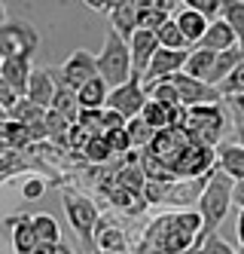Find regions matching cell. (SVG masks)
<instances>
[{
  "label": "cell",
  "mask_w": 244,
  "mask_h": 254,
  "mask_svg": "<svg viewBox=\"0 0 244 254\" xmlns=\"http://www.w3.org/2000/svg\"><path fill=\"white\" fill-rule=\"evenodd\" d=\"M201 242V214L193 208H180L171 214L153 217V224H146L138 254H190Z\"/></svg>",
  "instance_id": "1"
},
{
  "label": "cell",
  "mask_w": 244,
  "mask_h": 254,
  "mask_svg": "<svg viewBox=\"0 0 244 254\" xmlns=\"http://www.w3.org/2000/svg\"><path fill=\"white\" fill-rule=\"evenodd\" d=\"M232 187L235 181L226 175L214 169L211 178H208V187H204L201 199H198V214H201V239H208V236L217 233V227L223 224V217L229 214L232 208Z\"/></svg>",
  "instance_id": "2"
},
{
  "label": "cell",
  "mask_w": 244,
  "mask_h": 254,
  "mask_svg": "<svg viewBox=\"0 0 244 254\" xmlns=\"http://www.w3.org/2000/svg\"><path fill=\"white\" fill-rule=\"evenodd\" d=\"M95 59H98V77L110 89H119L131 80V52H128V43L116 31H107L104 46Z\"/></svg>",
  "instance_id": "3"
},
{
  "label": "cell",
  "mask_w": 244,
  "mask_h": 254,
  "mask_svg": "<svg viewBox=\"0 0 244 254\" xmlns=\"http://www.w3.org/2000/svg\"><path fill=\"white\" fill-rule=\"evenodd\" d=\"M208 178H193V181H165V184H159V181H146L144 187V202L146 205H193L201 199L204 187H208Z\"/></svg>",
  "instance_id": "4"
},
{
  "label": "cell",
  "mask_w": 244,
  "mask_h": 254,
  "mask_svg": "<svg viewBox=\"0 0 244 254\" xmlns=\"http://www.w3.org/2000/svg\"><path fill=\"white\" fill-rule=\"evenodd\" d=\"M186 135H190L195 144H204V147H214L226 135V114H223L220 104H201V107H190L186 111V123H183Z\"/></svg>",
  "instance_id": "5"
},
{
  "label": "cell",
  "mask_w": 244,
  "mask_h": 254,
  "mask_svg": "<svg viewBox=\"0 0 244 254\" xmlns=\"http://www.w3.org/2000/svg\"><path fill=\"white\" fill-rule=\"evenodd\" d=\"M64 214H67L73 233L80 236L83 254H95V227H98V221H101L95 202H92L89 196H83V193H77V190L67 187V190H64Z\"/></svg>",
  "instance_id": "6"
},
{
  "label": "cell",
  "mask_w": 244,
  "mask_h": 254,
  "mask_svg": "<svg viewBox=\"0 0 244 254\" xmlns=\"http://www.w3.org/2000/svg\"><path fill=\"white\" fill-rule=\"evenodd\" d=\"M171 175L177 181H193V178H204L217 169V150L214 147H204V144L190 141L186 147L177 153V159L171 162Z\"/></svg>",
  "instance_id": "7"
},
{
  "label": "cell",
  "mask_w": 244,
  "mask_h": 254,
  "mask_svg": "<svg viewBox=\"0 0 244 254\" xmlns=\"http://www.w3.org/2000/svg\"><path fill=\"white\" fill-rule=\"evenodd\" d=\"M37 46H40V34L34 31L31 22L22 19H6V25L0 28V56H34Z\"/></svg>",
  "instance_id": "8"
},
{
  "label": "cell",
  "mask_w": 244,
  "mask_h": 254,
  "mask_svg": "<svg viewBox=\"0 0 244 254\" xmlns=\"http://www.w3.org/2000/svg\"><path fill=\"white\" fill-rule=\"evenodd\" d=\"M58 77H61V83H64L67 89L80 92V89H83L89 80L98 77V59L92 56V52H86V49L70 52V59L58 67Z\"/></svg>",
  "instance_id": "9"
},
{
  "label": "cell",
  "mask_w": 244,
  "mask_h": 254,
  "mask_svg": "<svg viewBox=\"0 0 244 254\" xmlns=\"http://www.w3.org/2000/svg\"><path fill=\"white\" fill-rule=\"evenodd\" d=\"M174 89H177V95H180V104L190 111V107H201V104H220L223 95H220V89L211 86V83H204V80H193V77H186L183 70L180 74L171 77Z\"/></svg>",
  "instance_id": "10"
},
{
  "label": "cell",
  "mask_w": 244,
  "mask_h": 254,
  "mask_svg": "<svg viewBox=\"0 0 244 254\" xmlns=\"http://www.w3.org/2000/svg\"><path fill=\"white\" fill-rule=\"evenodd\" d=\"M144 104H146V92H144L141 80H128L119 89H110V95H107V107H110V111H116V114H122L125 120L141 117Z\"/></svg>",
  "instance_id": "11"
},
{
  "label": "cell",
  "mask_w": 244,
  "mask_h": 254,
  "mask_svg": "<svg viewBox=\"0 0 244 254\" xmlns=\"http://www.w3.org/2000/svg\"><path fill=\"white\" fill-rule=\"evenodd\" d=\"M55 89H58V70L55 67H34L25 98L37 107H43V111H49L52 101H55Z\"/></svg>",
  "instance_id": "12"
},
{
  "label": "cell",
  "mask_w": 244,
  "mask_h": 254,
  "mask_svg": "<svg viewBox=\"0 0 244 254\" xmlns=\"http://www.w3.org/2000/svg\"><path fill=\"white\" fill-rule=\"evenodd\" d=\"M193 138L186 135V129H180V126H171V129H162V132H156V138H153V144H149V153H153L162 166H171V162L177 159V153L190 144ZM171 172V169H168Z\"/></svg>",
  "instance_id": "13"
},
{
  "label": "cell",
  "mask_w": 244,
  "mask_h": 254,
  "mask_svg": "<svg viewBox=\"0 0 244 254\" xmlns=\"http://www.w3.org/2000/svg\"><path fill=\"white\" fill-rule=\"evenodd\" d=\"M128 52H131V80H144L149 62H153V56L159 52L156 34L135 31V34H131V40H128Z\"/></svg>",
  "instance_id": "14"
},
{
  "label": "cell",
  "mask_w": 244,
  "mask_h": 254,
  "mask_svg": "<svg viewBox=\"0 0 244 254\" xmlns=\"http://www.w3.org/2000/svg\"><path fill=\"white\" fill-rule=\"evenodd\" d=\"M101 190L107 193V202L113 205L119 214H125V217H141L149 205L144 202V193H131V190H122V187H116V181H113V175H110L107 181H101Z\"/></svg>",
  "instance_id": "15"
},
{
  "label": "cell",
  "mask_w": 244,
  "mask_h": 254,
  "mask_svg": "<svg viewBox=\"0 0 244 254\" xmlns=\"http://www.w3.org/2000/svg\"><path fill=\"white\" fill-rule=\"evenodd\" d=\"M31 74H34V67H31L28 56H9V59H3V64H0V80H6L15 89L18 98H25Z\"/></svg>",
  "instance_id": "16"
},
{
  "label": "cell",
  "mask_w": 244,
  "mask_h": 254,
  "mask_svg": "<svg viewBox=\"0 0 244 254\" xmlns=\"http://www.w3.org/2000/svg\"><path fill=\"white\" fill-rule=\"evenodd\" d=\"M3 227L12 230V251L15 254H34L40 248V242H37V236H34L31 214H12V217H6Z\"/></svg>",
  "instance_id": "17"
},
{
  "label": "cell",
  "mask_w": 244,
  "mask_h": 254,
  "mask_svg": "<svg viewBox=\"0 0 244 254\" xmlns=\"http://www.w3.org/2000/svg\"><path fill=\"white\" fill-rule=\"evenodd\" d=\"M171 22L177 25V31H180L183 37H186V43H195V46L201 43L204 31H208V25H211L208 19H201V15H198L195 9H190L186 3H183V6H180L174 15H171Z\"/></svg>",
  "instance_id": "18"
},
{
  "label": "cell",
  "mask_w": 244,
  "mask_h": 254,
  "mask_svg": "<svg viewBox=\"0 0 244 254\" xmlns=\"http://www.w3.org/2000/svg\"><path fill=\"white\" fill-rule=\"evenodd\" d=\"M110 31H116L125 43L131 40V34L138 31V3L135 0H116L113 12H110Z\"/></svg>",
  "instance_id": "19"
},
{
  "label": "cell",
  "mask_w": 244,
  "mask_h": 254,
  "mask_svg": "<svg viewBox=\"0 0 244 254\" xmlns=\"http://www.w3.org/2000/svg\"><path fill=\"white\" fill-rule=\"evenodd\" d=\"M95 245L104 254H119L128 245V236H125L122 227H116L113 221H104V217H101L98 227H95Z\"/></svg>",
  "instance_id": "20"
},
{
  "label": "cell",
  "mask_w": 244,
  "mask_h": 254,
  "mask_svg": "<svg viewBox=\"0 0 244 254\" xmlns=\"http://www.w3.org/2000/svg\"><path fill=\"white\" fill-rule=\"evenodd\" d=\"M198 46H201V49H211V52H229V49L238 46V40H235L232 28L223 22V19H217V22L208 25V31H204V37H201Z\"/></svg>",
  "instance_id": "21"
},
{
  "label": "cell",
  "mask_w": 244,
  "mask_h": 254,
  "mask_svg": "<svg viewBox=\"0 0 244 254\" xmlns=\"http://www.w3.org/2000/svg\"><path fill=\"white\" fill-rule=\"evenodd\" d=\"M135 3H138V31L159 34L168 22H171V15L162 12L156 0H135Z\"/></svg>",
  "instance_id": "22"
},
{
  "label": "cell",
  "mask_w": 244,
  "mask_h": 254,
  "mask_svg": "<svg viewBox=\"0 0 244 254\" xmlns=\"http://www.w3.org/2000/svg\"><path fill=\"white\" fill-rule=\"evenodd\" d=\"M220 52H211V49H190V59H186V67H183V74L186 77H193V80H204L208 83L211 80V70H214V62H217Z\"/></svg>",
  "instance_id": "23"
},
{
  "label": "cell",
  "mask_w": 244,
  "mask_h": 254,
  "mask_svg": "<svg viewBox=\"0 0 244 254\" xmlns=\"http://www.w3.org/2000/svg\"><path fill=\"white\" fill-rule=\"evenodd\" d=\"M107 95H110V86L101 80V77H95V80H89L80 92H77V98H80V111H104L107 107Z\"/></svg>",
  "instance_id": "24"
},
{
  "label": "cell",
  "mask_w": 244,
  "mask_h": 254,
  "mask_svg": "<svg viewBox=\"0 0 244 254\" xmlns=\"http://www.w3.org/2000/svg\"><path fill=\"white\" fill-rule=\"evenodd\" d=\"M217 169L226 172L232 181H244V147L238 144H226L217 150Z\"/></svg>",
  "instance_id": "25"
},
{
  "label": "cell",
  "mask_w": 244,
  "mask_h": 254,
  "mask_svg": "<svg viewBox=\"0 0 244 254\" xmlns=\"http://www.w3.org/2000/svg\"><path fill=\"white\" fill-rule=\"evenodd\" d=\"M49 111L61 114L67 123H77V120H80V98H77V92H73V89H67V86L61 83V77H58V89H55V101H52Z\"/></svg>",
  "instance_id": "26"
},
{
  "label": "cell",
  "mask_w": 244,
  "mask_h": 254,
  "mask_svg": "<svg viewBox=\"0 0 244 254\" xmlns=\"http://www.w3.org/2000/svg\"><path fill=\"white\" fill-rule=\"evenodd\" d=\"M241 62H244V49H241V46H235V49H229V52H220L217 62H214V70H211V80H208V83H211V86H220Z\"/></svg>",
  "instance_id": "27"
},
{
  "label": "cell",
  "mask_w": 244,
  "mask_h": 254,
  "mask_svg": "<svg viewBox=\"0 0 244 254\" xmlns=\"http://www.w3.org/2000/svg\"><path fill=\"white\" fill-rule=\"evenodd\" d=\"M31 224H34V236L40 245H58L61 242L58 221L52 214H31Z\"/></svg>",
  "instance_id": "28"
},
{
  "label": "cell",
  "mask_w": 244,
  "mask_h": 254,
  "mask_svg": "<svg viewBox=\"0 0 244 254\" xmlns=\"http://www.w3.org/2000/svg\"><path fill=\"white\" fill-rule=\"evenodd\" d=\"M0 144H6L9 150H28V147H31L25 126L15 123V120H9V117L0 120Z\"/></svg>",
  "instance_id": "29"
},
{
  "label": "cell",
  "mask_w": 244,
  "mask_h": 254,
  "mask_svg": "<svg viewBox=\"0 0 244 254\" xmlns=\"http://www.w3.org/2000/svg\"><path fill=\"white\" fill-rule=\"evenodd\" d=\"M220 19L232 28L238 46L244 49V0H229V3H223V15H220Z\"/></svg>",
  "instance_id": "30"
},
{
  "label": "cell",
  "mask_w": 244,
  "mask_h": 254,
  "mask_svg": "<svg viewBox=\"0 0 244 254\" xmlns=\"http://www.w3.org/2000/svg\"><path fill=\"white\" fill-rule=\"evenodd\" d=\"M83 159H86V166H107L110 159H113V150H110V144H107V138L104 135H98V138H92L89 144H86V150H83Z\"/></svg>",
  "instance_id": "31"
},
{
  "label": "cell",
  "mask_w": 244,
  "mask_h": 254,
  "mask_svg": "<svg viewBox=\"0 0 244 254\" xmlns=\"http://www.w3.org/2000/svg\"><path fill=\"white\" fill-rule=\"evenodd\" d=\"M125 132H128V141H131V150H146L149 144H153V138H156V132L149 129V126H146V123H144L141 117L128 120Z\"/></svg>",
  "instance_id": "32"
},
{
  "label": "cell",
  "mask_w": 244,
  "mask_h": 254,
  "mask_svg": "<svg viewBox=\"0 0 244 254\" xmlns=\"http://www.w3.org/2000/svg\"><path fill=\"white\" fill-rule=\"evenodd\" d=\"M9 120L22 123V126H34V123H43L46 120V111H43V107H37V104H31L28 98H18V104L9 111Z\"/></svg>",
  "instance_id": "33"
},
{
  "label": "cell",
  "mask_w": 244,
  "mask_h": 254,
  "mask_svg": "<svg viewBox=\"0 0 244 254\" xmlns=\"http://www.w3.org/2000/svg\"><path fill=\"white\" fill-rule=\"evenodd\" d=\"M141 120H144L153 132H162V129H168V107H162V104H156V101L146 98L144 111H141Z\"/></svg>",
  "instance_id": "34"
},
{
  "label": "cell",
  "mask_w": 244,
  "mask_h": 254,
  "mask_svg": "<svg viewBox=\"0 0 244 254\" xmlns=\"http://www.w3.org/2000/svg\"><path fill=\"white\" fill-rule=\"evenodd\" d=\"M146 98L156 101V104H162V107H183V104H180V95H177V89H174L171 80H165V83L153 86V89L146 92Z\"/></svg>",
  "instance_id": "35"
},
{
  "label": "cell",
  "mask_w": 244,
  "mask_h": 254,
  "mask_svg": "<svg viewBox=\"0 0 244 254\" xmlns=\"http://www.w3.org/2000/svg\"><path fill=\"white\" fill-rule=\"evenodd\" d=\"M156 40H159V46H162V49H171V52H186V46H190V43H186V37L177 31V25H174V22H168V25L156 34Z\"/></svg>",
  "instance_id": "36"
},
{
  "label": "cell",
  "mask_w": 244,
  "mask_h": 254,
  "mask_svg": "<svg viewBox=\"0 0 244 254\" xmlns=\"http://www.w3.org/2000/svg\"><path fill=\"white\" fill-rule=\"evenodd\" d=\"M220 95H223V101H226V98H235V95H244V62L232 70V74L226 77V80H223L220 86Z\"/></svg>",
  "instance_id": "37"
},
{
  "label": "cell",
  "mask_w": 244,
  "mask_h": 254,
  "mask_svg": "<svg viewBox=\"0 0 244 254\" xmlns=\"http://www.w3.org/2000/svg\"><path fill=\"white\" fill-rule=\"evenodd\" d=\"M190 254H241V251H235L226 239H220V236L214 233V236H208V239H201Z\"/></svg>",
  "instance_id": "38"
},
{
  "label": "cell",
  "mask_w": 244,
  "mask_h": 254,
  "mask_svg": "<svg viewBox=\"0 0 244 254\" xmlns=\"http://www.w3.org/2000/svg\"><path fill=\"white\" fill-rule=\"evenodd\" d=\"M186 6L195 9L201 19H208V22H217L223 15V0H186Z\"/></svg>",
  "instance_id": "39"
},
{
  "label": "cell",
  "mask_w": 244,
  "mask_h": 254,
  "mask_svg": "<svg viewBox=\"0 0 244 254\" xmlns=\"http://www.w3.org/2000/svg\"><path fill=\"white\" fill-rule=\"evenodd\" d=\"M125 126H128V120L122 114L110 111V107H104V111H101V129H104V135L107 132H119V129H125Z\"/></svg>",
  "instance_id": "40"
},
{
  "label": "cell",
  "mask_w": 244,
  "mask_h": 254,
  "mask_svg": "<svg viewBox=\"0 0 244 254\" xmlns=\"http://www.w3.org/2000/svg\"><path fill=\"white\" fill-rule=\"evenodd\" d=\"M104 138H107V144H110V150H113V156H122V153L131 150V141H128V132H125V129H119V132H107Z\"/></svg>",
  "instance_id": "41"
},
{
  "label": "cell",
  "mask_w": 244,
  "mask_h": 254,
  "mask_svg": "<svg viewBox=\"0 0 244 254\" xmlns=\"http://www.w3.org/2000/svg\"><path fill=\"white\" fill-rule=\"evenodd\" d=\"M18 104V95H15V89L6 83V80H0V111H3L9 117V111Z\"/></svg>",
  "instance_id": "42"
},
{
  "label": "cell",
  "mask_w": 244,
  "mask_h": 254,
  "mask_svg": "<svg viewBox=\"0 0 244 254\" xmlns=\"http://www.w3.org/2000/svg\"><path fill=\"white\" fill-rule=\"evenodd\" d=\"M43 193H46V181L43 178H28L22 184V196L25 199H40Z\"/></svg>",
  "instance_id": "43"
},
{
  "label": "cell",
  "mask_w": 244,
  "mask_h": 254,
  "mask_svg": "<svg viewBox=\"0 0 244 254\" xmlns=\"http://www.w3.org/2000/svg\"><path fill=\"white\" fill-rule=\"evenodd\" d=\"M86 6H89L92 12H104V15H110V12H113V6H116V0H86Z\"/></svg>",
  "instance_id": "44"
},
{
  "label": "cell",
  "mask_w": 244,
  "mask_h": 254,
  "mask_svg": "<svg viewBox=\"0 0 244 254\" xmlns=\"http://www.w3.org/2000/svg\"><path fill=\"white\" fill-rule=\"evenodd\" d=\"M34 254H73V248L64 245V242H58V245H40Z\"/></svg>",
  "instance_id": "45"
},
{
  "label": "cell",
  "mask_w": 244,
  "mask_h": 254,
  "mask_svg": "<svg viewBox=\"0 0 244 254\" xmlns=\"http://www.w3.org/2000/svg\"><path fill=\"white\" fill-rule=\"evenodd\" d=\"M235 138H238V147H244V117L235 114Z\"/></svg>",
  "instance_id": "46"
},
{
  "label": "cell",
  "mask_w": 244,
  "mask_h": 254,
  "mask_svg": "<svg viewBox=\"0 0 244 254\" xmlns=\"http://www.w3.org/2000/svg\"><path fill=\"white\" fill-rule=\"evenodd\" d=\"M226 104H232V111L244 117V95H235V98H226Z\"/></svg>",
  "instance_id": "47"
},
{
  "label": "cell",
  "mask_w": 244,
  "mask_h": 254,
  "mask_svg": "<svg viewBox=\"0 0 244 254\" xmlns=\"http://www.w3.org/2000/svg\"><path fill=\"white\" fill-rule=\"evenodd\" d=\"M235 230H238V245H241V254H244V208L238 211V227Z\"/></svg>",
  "instance_id": "48"
},
{
  "label": "cell",
  "mask_w": 244,
  "mask_h": 254,
  "mask_svg": "<svg viewBox=\"0 0 244 254\" xmlns=\"http://www.w3.org/2000/svg\"><path fill=\"white\" fill-rule=\"evenodd\" d=\"M6 25V12H3V3H0V28Z\"/></svg>",
  "instance_id": "49"
},
{
  "label": "cell",
  "mask_w": 244,
  "mask_h": 254,
  "mask_svg": "<svg viewBox=\"0 0 244 254\" xmlns=\"http://www.w3.org/2000/svg\"><path fill=\"white\" fill-rule=\"evenodd\" d=\"M0 120H6V114H3V111H0Z\"/></svg>",
  "instance_id": "50"
},
{
  "label": "cell",
  "mask_w": 244,
  "mask_h": 254,
  "mask_svg": "<svg viewBox=\"0 0 244 254\" xmlns=\"http://www.w3.org/2000/svg\"><path fill=\"white\" fill-rule=\"evenodd\" d=\"M0 64H3V56H0Z\"/></svg>",
  "instance_id": "51"
}]
</instances>
